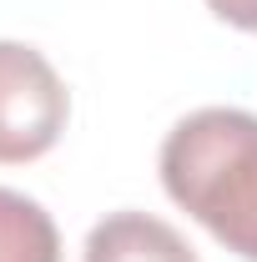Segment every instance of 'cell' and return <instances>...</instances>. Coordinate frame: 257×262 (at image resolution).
<instances>
[{
    "mask_svg": "<svg viewBox=\"0 0 257 262\" xmlns=\"http://www.w3.org/2000/svg\"><path fill=\"white\" fill-rule=\"evenodd\" d=\"M161 187L227 252L257 262V116L202 106L161 141Z\"/></svg>",
    "mask_w": 257,
    "mask_h": 262,
    "instance_id": "6da1fadb",
    "label": "cell"
},
{
    "mask_svg": "<svg viewBox=\"0 0 257 262\" xmlns=\"http://www.w3.org/2000/svg\"><path fill=\"white\" fill-rule=\"evenodd\" d=\"M71 96L56 66L26 40H0V162L46 157L66 131Z\"/></svg>",
    "mask_w": 257,
    "mask_h": 262,
    "instance_id": "7a4b0ae2",
    "label": "cell"
},
{
    "mask_svg": "<svg viewBox=\"0 0 257 262\" xmlns=\"http://www.w3.org/2000/svg\"><path fill=\"white\" fill-rule=\"evenodd\" d=\"M81 262H197V252L152 212H111L91 227Z\"/></svg>",
    "mask_w": 257,
    "mask_h": 262,
    "instance_id": "3957f363",
    "label": "cell"
},
{
    "mask_svg": "<svg viewBox=\"0 0 257 262\" xmlns=\"http://www.w3.org/2000/svg\"><path fill=\"white\" fill-rule=\"evenodd\" d=\"M0 262H61V232L26 192L0 187Z\"/></svg>",
    "mask_w": 257,
    "mask_h": 262,
    "instance_id": "277c9868",
    "label": "cell"
},
{
    "mask_svg": "<svg viewBox=\"0 0 257 262\" xmlns=\"http://www.w3.org/2000/svg\"><path fill=\"white\" fill-rule=\"evenodd\" d=\"M207 10L237 31H257V0H207Z\"/></svg>",
    "mask_w": 257,
    "mask_h": 262,
    "instance_id": "5b68a950",
    "label": "cell"
}]
</instances>
